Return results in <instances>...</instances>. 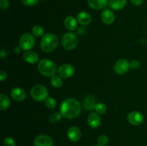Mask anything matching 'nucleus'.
<instances>
[{"mask_svg":"<svg viewBox=\"0 0 147 146\" xmlns=\"http://www.w3.org/2000/svg\"><path fill=\"white\" fill-rule=\"evenodd\" d=\"M80 113L81 106L80 102L74 98L65 99L60 105V113L65 118H76L78 117Z\"/></svg>","mask_w":147,"mask_h":146,"instance_id":"1","label":"nucleus"},{"mask_svg":"<svg viewBox=\"0 0 147 146\" xmlns=\"http://www.w3.org/2000/svg\"><path fill=\"white\" fill-rule=\"evenodd\" d=\"M58 38L53 33H47L42 37L40 48L44 52H52L58 46Z\"/></svg>","mask_w":147,"mask_h":146,"instance_id":"2","label":"nucleus"},{"mask_svg":"<svg viewBox=\"0 0 147 146\" xmlns=\"http://www.w3.org/2000/svg\"><path fill=\"white\" fill-rule=\"evenodd\" d=\"M37 69L40 74L45 77H53L57 72V67L52 60L43 59L38 62Z\"/></svg>","mask_w":147,"mask_h":146,"instance_id":"3","label":"nucleus"},{"mask_svg":"<svg viewBox=\"0 0 147 146\" xmlns=\"http://www.w3.org/2000/svg\"><path fill=\"white\" fill-rule=\"evenodd\" d=\"M30 94L33 100L37 102L45 101L48 97L49 92L46 87L42 84H36L32 87L30 90Z\"/></svg>","mask_w":147,"mask_h":146,"instance_id":"4","label":"nucleus"},{"mask_svg":"<svg viewBox=\"0 0 147 146\" xmlns=\"http://www.w3.org/2000/svg\"><path fill=\"white\" fill-rule=\"evenodd\" d=\"M62 45L67 50H73L78 44V37L73 32L65 33L62 37Z\"/></svg>","mask_w":147,"mask_h":146,"instance_id":"5","label":"nucleus"},{"mask_svg":"<svg viewBox=\"0 0 147 146\" xmlns=\"http://www.w3.org/2000/svg\"><path fill=\"white\" fill-rule=\"evenodd\" d=\"M20 47L24 51H29L34 47L35 44V40L34 35L30 33H25L22 34L19 42Z\"/></svg>","mask_w":147,"mask_h":146,"instance_id":"6","label":"nucleus"},{"mask_svg":"<svg viewBox=\"0 0 147 146\" xmlns=\"http://www.w3.org/2000/svg\"><path fill=\"white\" fill-rule=\"evenodd\" d=\"M130 63L125 59H120L114 65V71L118 74H124L130 69Z\"/></svg>","mask_w":147,"mask_h":146,"instance_id":"7","label":"nucleus"},{"mask_svg":"<svg viewBox=\"0 0 147 146\" xmlns=\"http://www.w3.org/2000/svg\"><path fill=\"white\" fill-rule=\"evenodd\" d=\"M58 74L63 78H69L75 73V68L72 64H63L58 67Z\"/></svg>","mask_w":147,"mask_h":146,"instance_id":"8","label":"nucleus"},{"mask_svg":"<svg viewBox=\"0 0 147 146\" xmlns=\"http://www.w3.org/2000/svg\"><path fill=\"white\" fill-rule=\"evenodd\" d=\"M128 122L132 125H139L144 122V115L138 111H133L129 113L127 117Z\"/></svg>","mask_w":147,"mask_h":146,"instance_id":"9","label":"nucleus"},{"mask_svg":"<svg viewBox=\"0 0 147 146\" xmlns=\"http://www.w3.org/2000/svg\"><path fill=\"white\" fill-rule=\"evenodd\" d=\"M34 146H53V140L47 135H40L34 139Z\"/></svg>","mask_w":147,"mask_h":146,"instance_id":"10","label":"nucleus"},{"mask_svg":"<svg viewBox=\"0 0 147 146\" xmlns=\"http://www.w3.org/2000/svg\"><path fill=\"white\" fill-rule=\"evenodd\" d=\"M67 135L72 142H78L81 137V131L76 126H72L67 130Z\"/></svg>","mask_w":147,"mask_h":146,"instance_id":"11","label":"nucleus"},{"mask_svg":"<svg viewBox=\"0 0 147 146\" xmlns=\"http://www.w3.org/2000/svg\"><path fill=\"white\" fill-rule=\"evenodd\" d=\"M11 97L14 100L17 102H22L25 99L26 92L23 89L20 87H15L11 90L10 92Z\"/></svg>","mask_w":147,"mask_h":146,"instance_id":"12","label":"nucleus"},{"mask_svg":"<svg viewBox=\"0 0 147 146\" xmlns=\"http://www.w3.org/2000/svg\"><path fill=\"white\" fill-rule=\"evenodd\" d=\"M115 14L110 9H104L101 13V20L104 24H111L115 21Z\"/></svg>","mask_w":147,"mask_h":146,"instance_id":"13","label":"nucleus"},{"mask_svg":"<svg viewBox=\"0 0 147 146\" xmlns=\"http://www.w3.org/2000/svg\"><path fill=\"white\" fill-rule=\"evenodd\" d=\"M88 4L93 9H103L108 5L109 0H88Z\"/></svg>","mask_w":147,"mask_h":146,"instance_id":"14","label":"nucleus"},{"mask_svg":"<svg viewBox=\"0 0 147 146\" xmlns=\"http://www.w3.org/2000/svg\"><path fill=\"white\" fill-rule=\"evenodd\" d=\"M100 117L97 113H91L88 117V123L92 128H96L100 124Z\"/></svg>","mask_w":147,"mask_h":146,"instance_id":"15","label":"nucleus"},{"mask_svg":"<svg viewBox=\"0 0 147 146\" xmlns=\"http://www.w3.org/2000/svg\"><path fill=\"white\" fill-rule=\"evenodd\" d=\"M77 20L80 24L83 26H87L91 22V16L86 11H80L77 16Z\"/></svg>","mask_w":147,"mask_h":146,"instance_id":"16","label":"nucleus"},{"mask_svg":"<svg viewBox=\"0 0 147 146\" xmlns=\"http://www.w3.org/2000/svg\"><path fill=\"white\" fill-rule=\"evenodd\" d=\"M23 58L29 64H35L39 60V56L34 51H26L23 54Z\"/></svg>","mask_w":147,"mask_h":146,"instance_id":"17","label":"nucleus"},{"mask_svg":"<svg viewBox=\"0 0 147 146\" xmlns=\"http://www.w3.org/2000/svg\"><path fill=\"white\" fill-rule=\"evenodd\" d=\"M96 104H97V102H96V98L92 95L86 96L83 100V105H84L85 109L88 110H95Z\"/></svg>","mask_w":147,"mask_h":146,"instance_id":"18","label":"nucleus"},{"mask_svg":"<svg viewBox=\"0 0 147 146\" xmlns=\"http://www.w3.org/2000/svg\"><path fill=\"white\" fill-rule=\"evenodd\" d=\"M77 21L76 19L73 16H67L64 20V25L67 29L73 31L77 28Z\"/></svg>","mask_w":147,"mask_h":146,"instance_id":"19","label":"nucleus"},{"mask_svg":"<svg viewBox=\"0 0 147 146\" xmlns=\"http://www.w3.org/2000/svg\"><path fill=\"white\" fill-rule=\"evenodd\" d=\"M126 0H109V7L113 10H121L126 5Z\"/></svg>","mask_w":147,"mask_h":146,"instance_id":"20","label":"nucleus"},{"mask_svg":"<svg viewBox=\"0 0 147 146\" xmlns=\"http://www.w3.org/2000/svg\"><path fill=\"white\" fill-rule=\"evenodd\" d=\"M10 99L5 94H0V110H5L10 106Z\"/></svg>","mask_w":147,"mask_h":146,"instance_id":"21","label":"nucleus"},{"mask_svg":"<svg viewBox=\"0 0 147 146\" xmlns=\"http://www.w3.org/2000/svg\"><path fill=\"white\" fill-rule=\"evenodd\" d=\"M50 84H52L53 87H55V88H59L63 85V80L60 76L55 74L50 78Z\"/></svg>","mask_w":147,"mask_h":146,"instance_id":"22","label":"nucleus"},{"mask_svg":"<svg viewBox=\"0 0 147 146\" xmlns=\"http://www.w3.org/2000/svg\"><path fill=\"white\" fill-rule=\"evenodd\" d=\"M32 33L35 37H41L44 34V29L40 25H35L32 29Z\"/></svg>","mask_w":147,"mask_h":146,"instance_id":"23","label":"nucleus"},{"mask_svg":"<svg viewBox=\"0 0 147 146\" xmlns=\"http://www.w3.org/2000/svg\"><path fill=\"white\" fill-rule=\"evenodd\" d=\"M95 110L98 114L104 115L106 114V111H107V107H106V104H103V103H97Z\"/></svg>","mask_w":147,"mask_h":146,"instance_id":"24","label":"nucleus"},{"mask_svg":"<svg viewBox=\"0 0 147 146\" xmlns=\"http://www.w3.org/2000/svg\"><path fill=\"white\" fill-rule=\"evenodd\" d=\"M45 104L48 109H53L57 105V102H56V100L54 98L47 97L45 101Z\"/></svg>","mask_w":147,"mask_h":146,"instance_id":"25","label":"nucleus"},{"mask_svg":"<svg viewBox=\"0 0 147 146\" xmlns=\"http://www.w3.org/2000/svg\"><path fill=\"white\" fill-rule=\"evenodd\" d=\"M62 117H63V115H62L61 113H54L52 115H50V117H49V120H50V123H55L60 121L61 120Z\"/></svg>","mask_w":147,"mask_h":146,"instance_id":"26","label":"nucleus"},{"mask_svg":"<svg viewBox=\"0 0 147 146\" xmlns=\"http://www.w3.org/2000/svg\"><path fill=\"white\" fill-rule=\"evenodd\" d=\"M109 143V137L106 135H102L98 138L97 143L98 146H106Z\"/></svg>","mask_w":147,"mask_h":146,"instance_id":"27","label":"nucleus"},{"mask_svg":"<svg viewBox=\"0 0 147 146\" xmlns=\"http://www.w3.org/2000/svg\"><path fill=\"white\" fill-rule=\"evenodd\" d=\"M4 146H16V143L12 137H7L4 138L3 142Z\"/></svg>","mask_w":147,"mask_h":146,"instance_id":"28","label":"nucleus"},{"mask_svg":"<svg viewBox=\"0 0 147 146\" xmlns=\"http://www.w3.org/2000/svg\"><path fill=\"white\" fill-rule=\"evenodd\" d=\"M21 1L27 7H33L38 3V0H21Z\"/></svg>","mask_w":147,"mask_h":146,"instance_id":"29","label":"nucleus"},{"mask_svg":"<svg viewBox=\"0 0 147 146\" xmlns=\"http://www.w3.org/2000/svg\"><path fill=\"white\" fill-rule=\"evenodd\" d=\"M140 62L137 60H134L130 62V67L133 69V70H137V69H139L140 67Z\"/></svg>","mask_w":147,"mask_h":146,"instance_id":"30","label":"nucleus"},{"mask_svg":"<svg viewBox=\"0 0 147 146\" xmlns=\"http://www.w3.org/2000/svg\"><path fill=\"white\" fill-rule=\"evenodd\" d=\"M9 7V0H0V8L2 10H6Z\"/></svg>","mask_w":147,"mask_h":146,"instance_id":"31","label":"nucleus"},{"mask_svg":"<svg viewBox=\"0 0 147 146\" xmlns=\"http://www.w3.org/2000/svg\"><path fill=\"white\" fill-rule=\"evenodd\" d=\"M7 77H8V75H7V73L6 72L3 71V70L0 71V80H1V82L7 80Z\"/></svg>","mask_w":147,"mask_h":146,"instance_id":"32","label":"nucleus"},{"mask_svg":"<svg viewBox=\"0 0 147 146\" xmlns=\"http://www.w3.org/2000/svg\"><path fill=\"white\" fill-rule=\"evenodd\" d=\"M144 0H131V2L135 6H140L143 3Z\"/></svg>","mask_w":147,"mask_h":146,"instance_id":"33","label":"nucleus"},{"mask_svg":"<svg viewBox=\"0 0 147 146\" xmlns=\"http://www.w3.org/2000/svg\"><path fill=\"white\" fill-rule=\"evenodd\" d=\"M0 55H1V58H4V57H6L7 56V52L5 50H4V49H1V52H0Z\"/></svg>","mask_w":147,"mask_h":146,"instance_id":"34","label":"nucleus"},{"mask_svg":"<svg viewBox=\"0 0 147 146\" xmlns=\"http://www.w3.org/2000/svg\"><path fill=\"white\" fill-rule=\"evenodd\" d=\"M14 52L19 54V53H20L22 50V48L20 47H16L15 48H14Z\"/></svg>","mask_w":147,"mask_h":146,"instance_id":"35","label":"nucleus"},{"mask_svg":"<svg viewBox=\"0 0 147 146\" xmlns=\"http://www.w3.org/2000/svg\"><path fill=\"white\" fill-rule=\"evenodd\" d=\"M96 146H98V145H96Z\"/></svg>","mask_w":147,"mask_h":146,"instance_id":"36","label":"nucleus"}]
</instances>
